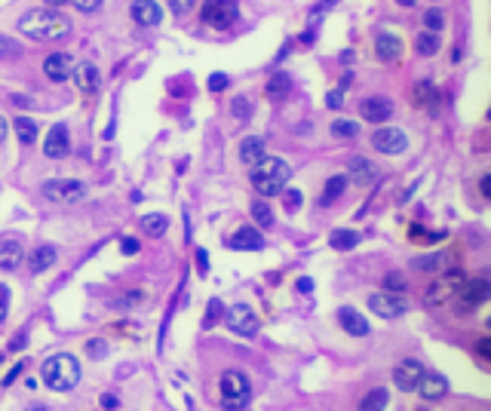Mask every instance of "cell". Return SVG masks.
Here are the masks:
<instances>
[{
  "mask_svg": "<svg viewBox=\"0 0 491 411\" xmlns=\"http://www.w3.org/2000/svg\"><path fill=\"white\" fill-rule=\"evenodd\" d=\"M16 28H19V34H25L28 40H37V44H44V40H65L71 31H74L71 19L56 13L53 6L49 9H31V13H25L22 19H19Z\"/></svg>",
  "mask_w": 491,
  "mask_h": 411,
  "instance_id": "1",
  "label": "cell"
},
{
  "mask_svg": "<svg viewBox=\"0 0 491 411\" xmlns=\"http://www.w3.org/2000/svg\"><path fill=\"white\" fill-rule=\"evenodd\" d=\"M252 191L258 193V197L270 200V197H280L283 188L292 181V166L280 157H264L261 163H255L252 166Z\"/></svg>",
  "mask_w": 491,
  "mask_h": 411,
  "instance_id": "2",
  "label": "cell"
},
{
  "mask_svg": "<svg viewBox=\"0 0 491 411\" xmlns=\"http://www.w3.org/2000/svg\"><path fill=\"white\" fill-rule=\"evenodd\" d=\"M40 377H44V384L49 390L68 393V390H74L80 381V362L71 353H56L40 365Z\"/></svg>",
  "mask_w": 491,
  "mask_h": 411,
  "instance_id": "3",
  "label": "cell"
},
{
  "mask_svg": "<svg viewBox=\"0 0 491 411\" xmlns=\"http://www.w3.org/2000/svg\"><path fill=\"white\" fill-rule=\"evenodd\" d=\"M40 191H44V197L56 206H74L86 197V184L77 181V178H49Z\"/></svg>",
  "mask_w": 491,
  "mask_h": 411,
  "instance_id": "4",
  "label": "cell"
},
{
  "mask_svg": "<svg viewBox=\"0 0 491 411\" xmlns=\"http://www.w3.org/2000/svg\"><path fill=\"white\" fill-rule=\"evenodd\" d=\"M237 16H240V9L233 0H206L200 9V19L215 31H228L233 22H237Z\"/></svg>",
  "mask_w": 491,
  "mask_h": 411,
  "instance_id": "5",
  "label": "cell"
},
{
  "mask_svg": "<svg viewBox=\"0 0 491 411\" xmlns=\"http://www.w3.org/2000/svg\"><path fill=\"white\" fill-rule=\"evenodd\" d=\"M467 280V273L464 270H445L442 273V280H436L433 285L427 289V295H424V301L430 304V307H439V304H448L455 298V292L460 289V283Z\"/></svg>",
  "mask_w": 491,
  "mask_h": 411,
  "instance_id": "6",
  "label": "cell"
},
{
  "mask_svg": "<svg viewBox=\"0 0 491 411\" xmlns=\"http://www.w3.org/2000/svg\"><path fill=\"white\" fill-rule=\"evenodd\" d=\"M491 298V283L488 276H473V280L460 283V313H470L476 307H482Z\"/></svg>",
  "mask_w": 491,
  "mask_h": 411,
  "instance_id": "7",
  "label": "cell"
},
{
  "mask_svg": "<svg viewBox=\"0 0 491 411\" xmlns=\"http://www.w3.org/2000/svg\"><path fill=\"white\" fill-rule=\"evenodd\" d=\"M368 310L378 313L381 320H399L408 310V301L396 292H375L368 295Z\"/></svg>",
  "mask_w": 491,
  "mask_h": 411,
  "instance_id": "8",
  "label": "cell"
},
{
  "mask_svg": "<svg viewBox=\"0 0 491 411\" xmlns=\"http://www.w3.org/2000/svg\"><path fill=\"white\" fill-rule=\"evenodd\" d=\"M372 148L387 153V157H399V153H405V148H408V136L396 126H381L372 132Z\"/></svg>",
  "mask_w": 491,
  "mask_h": 411,
  "instance_id": "9",
  "label": "cell"
},
{
  "mask_svg": "<svg viewBox=\"0 0 491 411\" xmlns=\"http://www.w3.org/2000/svg\"><path fill=\"white\" fill-rule=\"evenodd\" d=\"M228 328L240 338H255L261 325H258V316H255V310L249 304H233L228 310Z\"/></svg>",
  "mask_w": 491,
  "mask_h": 411,
  "instance_id": "10",
  "label": "cell"
},
{
  "mask_svg": "<svg viewBox=\"0 0 491 411\" xmlns=\"http://www.w3.org/2000/svg\"><path fill=\"white\" fill-rule=\"evenodd\" d=\"M421 377H424V365L417 362V359H399L396 368H393V384L403 390V393H415L417 384H421Z\"/></svg>",
  "mask_w": 491,
  "mask_h": 411,
  "instance_id": "11",
  "label": "cell"
},
{
  "mask_svg": "<svg viewBox=\"0 0 491 411\" xmlns=\"http://www.w3.org/2000/svg\"><path fill=\"white\" fill-rule=\"evenodd\" d=\"M68 151H71L68 126H65V123H56V126L46 132V138H44V153L49 160H65Z\"/></svg>",
  "mask_w": 491,
  "mask_h": 411,
  "instance_id": "12",
  "label": "cell"
},
{
  "mask_svg": "<svg viewBox=\"0 0 491 411\" xmlns=\"http://www.w3.org/2000/svg\"><path fill=\"white\" fill-rule=\"evenodd\" d=\"M25 261V245L19 236H4L0 240V270H19Z\"/></svg>",
  "mask_w": 491,
  "mask_h": 411,
  "instance_id": "13",
  "label": "cell"
},
{
  "mask_svg": "<svg viewBox=\"0 0 491 411\" xmlns=\"http://www.w3.org/2000/svg\"><path fill=\"white\" fill-rule=\"evenodd\" d=\"M71 71H74V56L68 53H49L44 59V74L53 80V83H65L71 77Z\"/></svg>",
  "mask_w": 491,
  "mask_h": 411,
  "instance_id": "14",
  "label": "cell"
},
{
  "mask_svg": "<svg viewBox=\"0 0 491 411\" xmlns=\"http://www.w3.org/2000/svg\"><path fill=\"white\" fill-rule=\"evenodd\" d=\"M129 16H132V22L141 28H153L163 22V9L157 0H136V4L129 6Z\"/></svg>",
  "mask_w": 491,
  "mask_h": 411,
  "instance_id": "15",
  "label": "cell"
},
{
  "mask_svg": "<svg viewBox=\"0 0 491 411\" xmlns=\"http://www.w3.org/2000/svg\"><path fill=\"white\" fill-rule=\"evenodd\" d=\"M218 387H221V396H228V399H249V393H252L249 377L243 372H224Z\"/></svg>",
  "mask_w": 491,
  "mask_h": 411,
  "instance_id": "16",
  "label": "cell"
},
{
  "mask_svg": "<svg viewBox=\"0 0 491 411\" xmlns=\"http://www.w3.org/2000/svg\"><path fill=\"white\" fill-rule=\"evenodd\" d=\"M360 111H363V117L368 123H387V120L393 117V101L384 98V96H372V98L363 101Z\"/></svg>",
  "mask_w": 491,
  "mask_h": 411,
  "instance_id": "17",
  "label": "cell"
},
{
  "mask_svg": "<svg viewBox=\"0 0 491 411\" xmlns=\"http://www.w3.org/2000/svg\"><path fill=\"white\" fill-rule=\"evenodd\" d=\"M448 393V381L439 372H424L421 384H417V396L424 399V402H436V399H442Z\"/></svg>",
  "mask_w": 491,
  "mask_h": 411,
  "instance_id": "18",
  "label": "cell"
},
{
  "mask_svg": "<svg viewBox=\"0 0 491 411\" xmlns=\"http://www.w3.org/2000/svg\"><path fill=\"white\" fill-rule=\"evenodd\" d=\"M338 323H341L344 332L353 335V338H365L368 332H372L368 320H365L360 310H353V307H341V310H338Z\"/></svg>",
  "mask_w": 491,
  "mask_h": 411,
  "instance_id": "19",
  "label": "cell"
},
{
  "mask_svg": "<svg viewBox=\"0 0 491 411\" xmlns=\"http://www.w3.org/2000/svg\"><path fill=\"white\" fill-rule=\"evenodd\" d=\"M71 77H74V83L80 92H86V96H92V92H98V68L92 65V61H80V65H74V71H71Z\"/></svg>",
  "mask_w": 491,
  "mask_h": 411,
  "instance_id": "20",
  "label": "cell"
},
{
  "mask_svg": "<svg viewBox=\"0 0 491 411\" xmlns=\"http://www.w3.org/2000/svg\"><path fill=\"white\" fill-rule=\"evenodd\" d=\"M231 245H233L237 252H261L268 243H264L261 230H255V228H240V230H233Z\"/></svg>",
  "mask_w": 491,
  "mask_h": 411,
  "instance_id": "21",
  "label": "cell"
},
{
  "mask_svg": "<svg viewBox=\"0 0 491 411\" xmlns=\"http://www.w3.org/2000/svg\"><path fill=\"white\" fill-rule=\"evenodd\" d=\"M378 178V169L368 163L365 157H350L347 160V181H353V184H372Z\"/></svg>",
  "mask_w": 491,
  "mask_h": 411,
  "instance_id": "22",
  "label": "cell"
},
{
  "mask_svg": "<svg viewBox=\"0 0 491 411\" xmlns=\"http://www.w3.org/2000/svg\"><path fill=\"white\" fill-rule=\"evenodd\" d=\"M375 53L381 61H393V59L403 56V40L396 34H390V31H381V34L375 37Z\"/></svg>",
  "mask_w": 491,
  "mask_h": 411,
  "instance_id": "23",
  "label": "cell"
},
{
  "mask_svg": "<svg viewBox=\"0 0 491 411\" xmlns=\"http://www.w3.org/2000/svg\"><path fill=\"white\" fill-rule=\"evenodd\" d=\"M264 157H268V145H264V138L258 136H249L240 141V160L246 163V166H255V163H261Z\"/></svg>",
  "mask_w": 491,
  "mask_h": 411,
  "instance_id": "24",
  "label": "cell"
},
{
  "mask_svg": "<svg viewBox=\"0 0 491 411\" xmlns=\"http://www.w3.org/2000/svg\"><path fill=\"white\" fill-rule=\"evenodd\" d=\"M53 264H56V249H53V245H40V249H34V252L28 255V267L34 273H44Z\"/></svg>",
  "mask_w": 491,
  "mask_h": 411,
  "instance_id": "25",
  "label": "cell"
},
{
  "mask_svg": "<svg viewBox=\"0 0 491 411\" xmlns=\"http://www.w3.org/2000/svg\"><path fill=\"white\" fill-rule=\"evenodd\" d=\"M439 46H442V37H439V31H421V34L415 37L417 56H436Z\"/></svg>",
  "mask_w": 491,
  "mask_h": 411,
  "instance_id": "26",
  "label": "cell"
},
{
  "mask_svg": "<svg viewBox=\"0 0 491 411\" xmlns=\"http://www.w3.org/2000/svg\"><path fill=\"white\" fill-rule=\"evenodd\" d=\"M252 218H255V224H258V228H264V230H270L273 228V209H270V203L264 200V197H258V200H252Z\"/></svg>",
  "mask_w": 491,
  "mask_h": 411,
  "instance_id": "27",
  "label": "cell"
},
{
  "mask_svg": "<svg viewBox=\"0 0 491 411\" xmlns=\"http://www.w3.org/2000/svg\"><path fill=\"white\" fill-rule=\"evenodd\" d=\"M264 92H268V98H270V101H283V98L292 92V77H289V74H283V71H280V74H273V77H270V83H268V89H264Z\"/></svg>",
  "mask_w": 491,
  "mask_h": 411,
  "instance_id": "28",
  "label": "cell"
},
{
  "mask_svg": "<svg viewBox=\"0 0 491 411\" xmlns=\"http://www.w3.org/2000/svg\"><path fill=\"white\" fill-rule=\"evenodd\" d=\"M448 264V255H417L412 261V267L417 273H436V270H445Z\"/></svg>",
  "mask_w": 491,
  "mask_h": 411,
  "instance_id": "29",
  "label": "cell"
},
{
  "mask_svg": "<svg viewBox=\"0 0 491 411\" xmlns=\"http://www.w3.org/2000/svg\"><path fill=\"white\" fill-rule=\"evenodd\" d=\"M344 191H347V178L344 176H332L329 181H325V191H323V197H320V206H332L335 200H341Z\"/></svg>",
  "mask_w": 491,
  "mask_h": 411,
  "instance_id": "30",
  "label": "cell"
},
{
  "mask_svg": "<svg viewBox=\"0 0 491 411\" xmlns=\"http://www.w3.org/2000/svg\"><path fill=\"white\" fill-rule=\"evenodd\" d=\"M329 243H332V249L347 252V249H353V245L360 243V233L350 230V228H341V230H335V233L329 236Z\"/></svg>",
  "mask_w": 491,
  "mask_h": 411,
  "instance_id": "31",
  "label": "cell"
},
{
  "mask_svg": "<svg viewBox=\"0 0 491 411\" xmlns=\"http://www.w3.org/2000/svg\"><path fill=\"white\" fill-rule=\"evenodd\" d=\"M13 129H16V136H19V141H22V145H34V138H37V123L31 120V117H16Z\"/></svg>",
  "mask_w": 491,
  "mask_h": 411,
  "instance_id": "32",
  "label": "cell"
},
{
  "mask_svg": "<svg viewBox=\"0 0 491 411\" xmlns=\"http://www.w3.org/2000/svg\"><path fill=\"white\" fill-rule=\"evenodd\" d=\"M141 228H145L151 236H163L169 230V218L166 215H145V218H141Z\"/></svg>",
  "mask_w": 491,
  "mask_h": 411,
  "instance_id": "33",
  "label": "cell"
},
{
  "mask_svg": "<svg viewBox=\"0 0 491 411\" xmlns=\"http://www.w3.org/2000/svg\"><path fill=\"white\" fill-rule=\"evenodd\" d=\"M332 136L350 141V138L360 136V123H353V120H335L332 123Z\"/></svg>",
  "mask_w": 491,
  "mask_h": 411,
  "instance_id": "34",
  "label": "cell"
},
{
  "mask_svg": "<svg viewBox=\"0 0 491 411\" xmlns=\"http://www.w3.org/2000/svg\"><path fill=\"white\" fill-rule=\"evenodd\" d=\"M360 408L363 411H381V408H387V390H372L368 396H363Z\"/></svg>",
  "mask_w": 491,
  "mask_h": 411,
  "instance_id": "35",
  "label": "cell"
},
{
  "mask_svg": "<svg viewBox=\"0 0 491 411\" xmlns=\"http://www.w3.org/2000/svg\"><path fill=\"white\" fill-rule=\"evenodd\" d=\"M22 56V44L6 34H0V59H19Z\"/></svg>",
  "mask_w": 491,
  "mask_h": 411,
  "instance_id": "36",
  "label": "cell"
},
{
  "mask_svg": "<svg viewBox=\"0 0 491 411\" xmlns=\"http://www.w3.org/2000/svg\"><path fill=\"white\" fill-rule=\"evenodd\" d=\"M148 301V295L145 292H126V295H120L117 301H114V307H123V310H129V307H138V304H145Z\"/></svg>",
  "mask_w": 491,
  "mask_h": 411,
  "instance_id": "37",
  "label": "cell"
},
{
  "mask_svg": "<svg viewBox=\"0 0 491 411\" xmlns=\"http://www.w3.org/2000/svg\"><path fill=\"white\" fill-rule=\"evenodd\" d=\"M280 197L285 200V209H289V212H298V209H301V203H304V193H301V191H295V188H289V184L283 188Z\"/></svg>",
  "mask_w": 491,
  "mask_h": 411,
  "instance_id": "38",
  "label": "cell"
},
{
  "mask_svg": "<svg viewBox=\"0 0 491 411\" xmlns=\"http://www.w3.org/2000/svg\"><path fill=\"white\" fill-rule=\"evenodd\" d=\"M408 289V283H405V276L403 273H387L384 276V292H396V295H403Z\"/></svg>",
  "mask_w": 491,
  "mask_h": 411,
  "instance_id": "39",
  "label": "cell"
},
{
  "mask_svg": "<svg viewBox=\"0 0 491 411\" xmlns=\"http://www.w3.org/2000/svg\"><path fill=\"white\" fill-rule=\"evenodd\" d=\"M424 25H427V31H442L445 28L442 9H427V13H424Z\"/></svg>",
  "mask_w": 491,
  "mask_h": 411,
  "instance_id": "40",
  "label": "cell"
},
{
  "mask_svg": "<svg viewBox=\"0 0 491 411\" xmlns=\"http://www.w3.org/2000/svg\"><path fill=\"white\" fill-rule=\"evenodd\" d=\"M415 101L417 105H430V101H433V86H430V80H421V83L415 86Z\"/></svg>",
  "mask_w": 491,
  "mask_h": 411,
  "instance_id": "41",
  "label": "cell"
},
{
  "mask_svg": "<svg viewBox=\"0 0 491 411\" xmlns=\"http://www.w3.org/2000/svg\"><path fill=\"white\" fill-rule=\"evenodd\" d=\"M86 353H89L92 359H105V356H108V344L98 341V338H92V341L86 344Z\"/></svg>",
  "mask_w": 491,
  "mask_h": 411,
  "instance_id": "42",
  "label": "cell"
},
{
  "mask_svg": "<svg viewBox=\"0 0 491 411\" xmlns=\"http://www.w3.org/2000/svg\"><path fill=\"white\" fill-rule=\"evenodd\" d=\"M71 4H74V9H80V13H96V9H101V4H105V0H71Z\"/></svg>",
  "mask_w": 491,
  "mask_h": 411,
  "instance_id": "43",
  "label": "cell"
},
{
  "mask_svg": "<svg viewBox=\"0 0 491 411\" xmlns=\"http://www.w3.org/2000/svg\"><path fill=\"white\" fill-rule=\"evenodd\" d=\"M193 4H197V0H169V9L176 16H188L191 9H193Z\"/></svg>",
  "mask_w": 491,
  "mask_h": 411,
  "instance_id": "44",
  "label": "cell"
},
{
  "mask_svg": "<svg viewBox=\"0 0 491 411\" xmlns=\"http://www.w3.org/2000/svg\"><path fill=\"white\" fill-rule=\"evenodd\" d=\"M6 316H9V289L0 283V325L6 323Z\"/></svg>",
  "mask_w": 491,
  "mask_h": 411,
  "instance_id": "45",
  "label": "cell"
},
{
  "mask_svg": "<svg viewBox=\"0 0 491 411\" xmlns=\"http://www.w3.org/2000/svg\"><path fill=\"white\" fill-rule=\"evenodd\" d=\"M224 313V307H221V301H209V313H206V320H203V325L206 328H212V323L218 320V316Z\"/></svg>",
  "mask_w": 491,
  "mask_h": 411,
  "instance_id": "46",
  "label": "cell"
},
{
  "mask_svg": "<svg viewBox=\"0 0 491 411\" xmlns=\"http://www.w3.org/2000/svg\"><path fill=\"white\" fill-rule=\"evenodd\" d=\"M120 252L123 255H136L138 252V240H136V236H123V240H120Z\"/></svg>",
  "mask_w": 491,
  "mask_h": 411,
  "instance_id": "47",
  "label": "cell"
},
{
  "mask_svg": "<svg viewBox=\"0 0 491 411\" xmlns=\"http://www.w3.org/2000/svg\"><path fill=\"white\" fill-rule=\"evenodd\" d=\"M221 408H228V411H240V408H249V399H228V396H224Z\"/></svg>",
  "mask_w": 491,
  "mask_h": 411,
  "instance_id": "48",
  "label": "cell"
},
{
  "mask_svg": "<svg viewBox=\"0 0 491 411\" xmlns=\"http://www.w3.org/2000/svg\"><path fill=\"white\" fill-rule=\"evenodd\" d=\"M224 86H228V74H212L209 77V89L212 92H221Z\"/></svg>",
  "mask_w": 491,
  "mask_h": 411,
  "instance_id": "49",
  "label": "cell"
},
{
  "mask_svg": "<svg viewBox=\"0 0 491 411\" xmlns=\"http://www.w3.org/2000/svg\"><path fill=\"white\" fill-rule=\"evenodd\" d=\"M233 114H237L240 120L249 117V101H246V98H233Z\"/></svg>",
  "mask_w": 491,
  "mask_h": 411,
  "instance_id": "50",
  "label": "cell"
},
{
  "mask_svg": "<svg viewBox=\"0 0 491 411\" xmlns=\"http://www.w3.org/2000/svg\"><path fill=\"white\" fill-rule=\"evenodd\" d=\"M476 353L482 359H491V338H482V341L476 344Z\"/></svg>",
  "mask_w": 491,
  "mask_h": 411,
  "instance_id": "51",
  "label": "cell"
},
{
  "mask_svg": "<svg viewBox=\"0 0 491 411\" xmlns=\"http://www.w3.org/2000/svg\"><path fill=\"white\" fill-rule=\"evenodd\" d=\"M325 105L338 111V108L344 105V96H341V92H329V96H325Z\"/></svg>",
  "mask_w": 491,
  "mask_h": 411,
  "instance_id": "52",
  "label": "cell"
},
{
  "mask_svg": "<svg viewBox=\"0 0 491 411\" xmlns=\"http://www.w3.org/2000/svg\"><path fill=\"white\" fill-rule=\"evenodd\" d=\"M22 368H25L22 362H19V365H13V372H9V375L4 377V387H9V384H13V381H16V377H19V375H22Z\"/></svg>",
  "mask_w": 491,
  "mask_h": 411,
  "instance_id": "53",
  "label": "cell"
},
{
  "mask_svg": "<svg viewBox=\"0 0 491 411\" xmlns=\"http://www.w3.org/2000/svg\"><path fill=\"white\" fill-rule=\"evenodd\" d=\"M479 191H482L485 200L491 197V176H482V178H479Z\"/></svg>",
  "mask_w": 491,
  "mask_h": 411,
  "instance_id": "54",
  "label": "cell"
},
{
  "mask_svg": "<svg viewBox=\"0 0 491 411\" xmlns=\"http://www.w3.org/2000/svg\"><path fill=\"white\" fill-rule=\"evenodd\" d=\"M101 405H105L108 411H114V408H120V399H117V396H111V393H108V396H101Z\"/></svg>",
  "mask_w": 491,
  "mask_h": 411,
  "instance_id": "55",
  "label": "cell"
},
{
  "mask_svg": "<svg viewBox=\"0 0 491 411\" xmlns=\"http://www.w3.org/2000/svg\"><path fill=\"white\" fill-rule=\"evenodd\" d=\"M28 344V335H19L16 341H13V347H9V350H19V347H25Z\"/></svg>",
  "mask_w": 491,
  "mask_h": 411,
  "instance_id": "56",
  "label": "cell"
},
{
  "mask_svg": "<svg viewBox=\"0 0 491 411\" xmlns=\"http://www.w3.org/2000/svg\"><path fill=\"white\" fill-rule=\"evenodd\" d=\"M6 129H9V126H6V120L0 117V145H4V141H6Z\"/></svg>",
  "mask_w": 491,
  "mask_h": 411,
  "instance_id": "57",
  "label": "cell"
},
{
  "mask_svg": "<svg viewBox=\"0 0 491 411\" xmlns=\"http://www.w3.org/2000/svg\"><path fill=\"white\" fill-rule=\"evenodd\" d=\"M310 289H313V283H310V280H301V283H298V292H304V295H307Z\"/></svg>",
  "mask_w": 491,
  "mask_h": 411,
  "instance_id": "58",
  "label": "cell"
},
{
  "mask_svg": "<svg viewBox=\"0 0 491 411\" xmlns=\"http://www.w3.org/2000/svg\"><path fill=\"white\" fill-rule=\"evenodd\" d=\"M197 258H200V270H206V267H209V264H206V252L197 249Z\"/></svg>",
  "mask_w": 491,
  "mask_h": 411,
  "instance_id": "59",
  "label": "cell"
},
{
  "mask_svg": "<svg viewBox=\"0 0 491 411\" xmlns=\"http://www.w3.org/2000/svg\"><path fill=\"white\" fill-rule=\"evenodd\" d=\"M396 4H399V6H415L417 0H396Z\"/></svg>",
  "mask_w": 491,
  "mask_h": 411,
  "instance_id": "60",
  "label": "cell"
},
{
  "mask_svg": "<svg viewBox=\"0 0 491 411\" xmlns=\"http://www.w3.org/2000/svg\"><path fill=\"white\" fill-rule=\"evenodd\" d=\"M44 4H46V6H61L65 0H44Z\"/></svg>",
  "mask_w": 491,
  "mask_h": 411,
  "instance_id": "61",
  "label": "cell"
}]
</instances>
